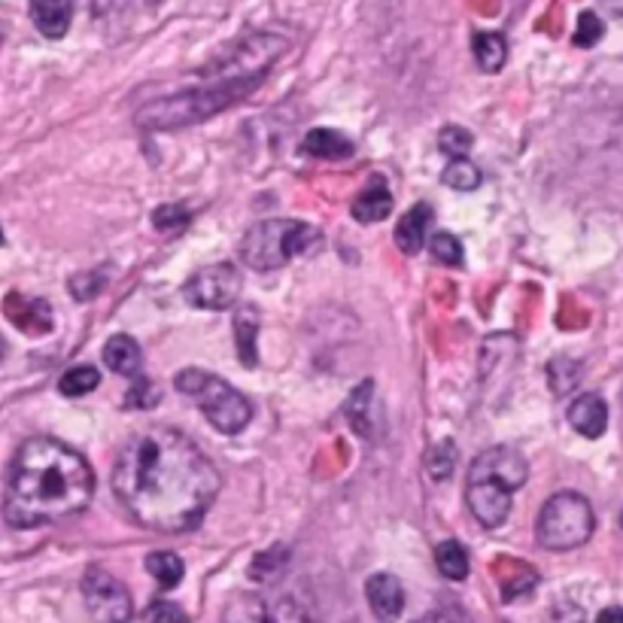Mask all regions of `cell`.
<instances>
[{"label": "cell", "instance_id": "cell-1", "mask_svg": "<svg viewBox=\"0 0 623 623\" xmlns=\"http://www.w3.org/2000/svg\"><path fill=\"white\" fill-rule=\"evenodd\" d=\"M113 493L143 530L177 535L198 527L219 493V471L177 429H146L113 462Z\"/></svg>", "mask_w": 623, "mask_h": 623}, {"label": "cell", "instance_id": "cell-2", "mask_svg": "<svg viewBox=\"0 0 623 623\" xmlns=\"http://www.w3.org/2000/svg\"><path fill=\"white\" fill-rule=\"evenodd\" d=\"M94 499V471L59 438H28L7 471L3 518L12 530H37L76 518Z\"/></svg>", "mask_w": 623, "mask_h": 623}, {"label": "cell", "instance_id": "cell-3", "mask_svg": "<svg viewBox=\"0 0 623 623\" xmlns=\"http://www.w3.org/2000/svg\"><path fill=\"white\" fill-rule=\"evenodd\" d=\"M286 52V40L277 34H249L237 43L219 68L204 71V85L159 98L137 110V125L150 131L183 129L201 119H211L216 110L247 98L268 76L270 64Z\"/></svg>", "mask_w": 623, "mask_h": 623}, {"label": "cell", "instance_id": "cell-4", "mask_svg": "<svg viewBox=\"0 0 623 623\" xmlns=\"http://www.w3.org/2000/svg\"><path fill=\"white\" fill-rule=\"evenodd\" d=\"M530 478V466L514 447L496 445L474 457L466 483V502L471 518L483 530H499L511 514V496Z\"/></svg>", "mask_w": 623, "mask_h": 623}, {"label": "cell", "instance_id": "cell-5", "mask_svg": "<svg viewBox=\"0 0 623 623\" xmlns=\"http://www.w3.org/2000/svg\"><path fill=\"white\" fill-rule=\"evenodd\" d=\"M323 244L317 225L302 219H262L241 241V259L253 270H277Z\"/></svg>", "mask_w": 623, "mask_h": 623}, {"label": "cell", "instance_id": "cell-6", "mask_svg": "<svg viewBox=\"0 0 623 623\" xmlns=\"http://www.w3.org/2000/svg\"><path fill=\"white\" fill-rule=\"evenodd\" d=\"M177 392L198 405L204 420L219 429L223 436H237L244 426L253 420V408L244 399V392H237L228 380L211 375L204 368H183L174 380Z\"/></svg>", "mask_w": 623, "mask_h": 623}, {"label": "cell", "instance_id": "cell-7", "mask_svg": "<svg viewBox=\"0 0 623 623\" xmlns=\"http://www.w3.org/2000/svg\"><path fill=\"white\" fill-rule=\"evenodd\" d=\"M593 530H596L593 508L584 496L572 490L551 496L535 520V539L544 551H575L588 544Z\"/></svg>", "mask_w": 623, "mask_h": 623}, {"label": "cell", "instance_id": "cell-8", "mask_svg": "<svg viewBox=\"0 0 623 623\" xmlns=\"http://www.w3.org/2000/svg\"><path fill=\"white\" fill-rule=\"evenodd\" d=\"M244 286L241 270L232 262H216V265H204L198 268L183 286L188 305L201 307V310H225L237 302Z\"/></svg>", "mask_w": 623, "mask_h": 623}, {"label": "cell", "instance_id": "cell-9", "mask_svg": "<svg viewBox=\"0 0 623 623\" xmlns=\"http://www.w3.org/2000/svg\"><path fill=\"white\" fill-rule=\"evenodd\" d=\"M83 600L98 623H129L134 614V602L125 584L98 565L83 575Z\"/></svg>", "mask_w": 623, "mask_h": 623}, {"label": "cell", "instance_id": "cell-10", "mask_svg": "<svg viewBox=\"0 0 623 623\" xmlns=\"http://www.w3.org/2000/svg\"><path fill=\"white\" fill-rule=\"evenodd\" d=\"M219 623H307L302 605L289 596L241 593L225 605Z\"/></svg>", "mask_w": 623, "mask_h": 623}, {"label": "cell", "instance_id": "cell-11", "mask_svg": "<svg viewBox=\"0 0 623 623\" xmlns=\"http://www.w3.org/2000/svg\"><path fill=\"white\" fill-rule=\"evenodd\" d=\"M365 600L380 623L399 621V614L405 612V588L399 578L387 572H377L365 581Z\"/></svg>", "mask_w": 623, "mask_h": 623}, {"label": "cell", "instance_id": "cell-12", "mask_svg": "<svg viewBox=\"0 0 623 623\" xmlns=\"http://www.w3.org/2000/svg\"><path fill=\"white\" fill-rule=\"evenodd\" d=\"M569 423L584 438H600L609 429V405L596 392H584L569 405Z\"/></svg>", "mask_w": 623, "mask_h": 623}, {"label": "cell", "instance_id": "cell-13", "mask_svg": "<svg viewBox=\"0 0 623 623\" xmlns=\"http://www.w3.org/2000/svg\"><path fill=\"white\" fill-rule=\"evenodd\" d=\"M31 22L49 40H61L73 22V0H31Z\"/></svg>", "mask_w": 623, "mask_h": 623}, {"label": "cell", "instance_id": "cell-14", "mask_svg": "<svg viewBox=\"0 0 623 623\" xmlns=\"http://www.w3.org/2000/svg\"><path fill=\"white\" fill-rule=\"evenodd\" d=\"M432 223V207L429 204H413L396 225V244L405 256H417L426 244V228Z\"/></svg>", "mask_w": 623, "mask_h": 623}, {"label": "cell", "instance_id": "cell-15", "mask_svg": "<svg viewBox=\"0 0 623 623\" xmlns=\"http://www.w3.org/2000/svg\"><path fill=\"white\" fill-rule=\"evenodd\" d=\"M392 213V192L384 180H375L371 186H365L354 201V219L356 223H384Z\"/></svg>", "mask_w": 623, "mask_h": 623}, {"label": "cell", "instance_id": "cell-16", "mask_svg": "<svg viewBox=\"0 0 623 623\" xmlns=\"http://www.w3.org/2000/svg\"><path fill=\"white\" fill-rule=\"evenodd\" d=\"M305 153L314 155V159H323V162H341V159H350L356 153L354 141H347L341 131L331 129H314L305 134Z\"/></svg>", "mask_w": 623, "mask_h": 623}, {"label": "cell", "instance_id": "cell-17", "mask_svg": "<svg viewBox=\"0 0 623 623\" xmlns=\"http://www.w3.org/2000/svg\"><path fill=\"white\" fill-rule=\"evenodd\" d=\"M104 362L106 368L116 371V375L134 377L143 365L141 344L134 341L131 335H113V338L104 344Z\"/></svg>", "mask_w": 623, "mask_h": 623}, {"label": "cell", "instance_id": "cell-18", "mask_svg": "<svg viewBox=\"0 0 623 623\" xmlns=\"http://www.w3.org/2000/svg\"><path fill=\"white\" fill-rule=\"evenodd\" d=\"M471 52H474V61H478L481 71L499 73L505 68L508 43L499 31H478L471 37Z\"/></svg>", "mask_w": 623, "mask_h": 623}, {"label": "cell", "instance_id": "cell-19", "mask_svg": "<svg viewBox=\"0 0 623 623\" xmlns=\"http://www.w3.org/2000/svg\"><path fill=\"white\" fill-rule=\"evenodd\" d=\"M256 331H259V314H256V307H241L235 314V341L241 365H247V368H256V362H259Z\"/></svg>", "mask_w": 623, "mask_h": 623}, {"label": "cell", "instance_id": "cell-20", "mask_svg": "<svg viewBox=\"0 0 623 623\" xmlns=\"http://www.w3.org/2000/svg\"><path fill=\"white\" fill-rule=\"evenodd\" d=\"M436 565L447 581H466V578H469V553H466V548L453 539H447L438 544Z\"/></svg>", "mask_w": 623, "mask_h": 623}, {"label": "cell", "instance_id": "cell-21", "mask_svg": "<svg viewBox=\"0 0 623 623\" xmlns=\"http://www.w3.org/2000/svg\"><path fill=\"white\" fill-rule=\"evenodd\" d=\"M146 572L159 581V588L162 590H174L180 581H183L186 565H183V560H180L177 553L155 551L146 556Z\"/></svg>", "mask_w": 623, "mask_h": 623}, {"label": "cell", "instance_id": "cell-22", "mask_svg": "<svg viewBox=\"0 0 623 623\" xmlns=\"http://www.w3.org/2000/svg\"><path fill=\"white\" fill-rule=\"evenodd\" d=\"M98 387H101V371L92 368V365H76L71 371H64L59 380L61 396H68V399L89 396V392H94Z\"/></svg>", "mask_w": 623, "mask_h": 623}, {"label": "cell", "instance_id": "cell-23", "mask_svg": "<svg viewBox=\"0 0 623 623\" xmlns=\"http://www.w3.org/2000/svg\"><path fill=\"white\" fill-rule=\"evenodd\" d=\"M441 183L457 192H471V188L481 186V171L471 165L469 159H450V165L441 174Z\"/></svg>", "mask_w": 623, "mask_h": 623}, {"label": "cell", "instance_id": "cell-24", "mask_svg": "<svg viewBox=\"0 0 623 623\" xmlns=\"http://www.w3.org/2000/svg\"><path fill=\"white\" fill-rule=\"evenodd\" d=\"M471 146H474V137H471V131L459 129V125H447L441 134H438V150L450 159H466L471 153Z\"/></svg>", "mask_w": 623, "mask_h": 623}, {"label": "cell", "instance_id": "cell-25", "mask_svg": "<svg viewBox=\"0 0 623 623\" xmlns=\"http://www.w3.org/2000/svg\"><path fill=\"white\" fill-rule=\"evenodd\" d=\"M429 249H432V256H436V262H441V265H450V268L462 265V244H459V237H453L450 232H436L432 241H429Z\"/></svg>", "mask_w": 623, "mask_h": 623}, {"label": "cell", "instance_id": "cell-26", "mask_svg": "<svg viewBox=\"0 0 623 623\" xmlns=\"http://www.w3.org/2000/svg\"><path fill=\"white\" fill-rule=\"evenodd\" d=\"M602 34H605V24H602V19L596 16V12H581L578 16V31H575V47L581 49H590L596 47L602 40Z\"/></svg>", "mask_w": 623, "mask_h": 623}, {"label": "cell", "instance_id": "cell-27", "mask_svg": "<svg viewBox=\"0 0 623 623\" xmlns=\"http://www.w3.org/2000/svg\"><path fill=\"white\" fill-rule=\"evenodd\" d=\"M153 225L159 232H171V235H177L188 225V213L186 207H180V204H162L159 211L153 213Z\"/></svg>", "mask_w": 623, "mask_h": 623}, {"label": "cell", "instance_id": "cell-28", "mask_svg": "<svg viewBox=\"0 0 623 623\" xmlns=\"http://www.w3.org/2000/svg\"><path fill=\"white\" fill-rule=\"evenodd\" d=\"M155 401H159V387H155L150 377H137V380L131 384L129 396H125V405H129L131 411H143V408H153Z\"/></svg>", "mask_w": 623, "mask_h": 623}, {"label": "cell", "instance_id": "cell-29", "mask_svg": "<svg viewBox=\"0 0 623 623\" xmlns=\"http://www.w3.org/2000/svg\"><path fill=\"white\" fill-rule=\"evenodd\" d=\"M453 462H457V457H453V445H450V441H441L438 447H432V453H429V471H432L436 481L450 478Z\"/></svg>", "mask_w": 623, "mask_h": 623}, {"label": "cell", "instance_id": "cell-30", "mask_svg": "<svg viewBox=\"0 0 623 623\" xmlns=\"http://www.w3.org/2000/svg\"><path fill=\"white\" fill-rule=\"evenodd\" d=\"M146 621L150 623H188V614L167 600H155L146 612Z\"/></svg>", "mask_w": 623, "mask_h": 623}, {"label": "cell", "instance_id": "cell-31", "mask_svg": "<svg viewBox=\"0 0 623 623\" xmlns=\"http://www.w3.org/2000/svg\"><path fill=\"white\" fill-rule=\"evenodd\" d=\"M544 623H584V612L578 609L575 602H556Z\"/></svg>", "mask_w": 623, "mask_h": 623}, {"label": "cell", "instance_id": "cell-32", "mask_svg": "<svg viewBox=\"0 0 623 623\" xmlns=\"http://www.w3.org/2000/svg\"><path fill=\"white\" fill-rule=\"evenodd\" d=\"M417 623H471V617L462 609H457V605H445V609L423 614Z\"/></svg>", "mask_w": 623, "mask_h": 623}, {"label": "cell", "instance_id": "cell-33", "mask_svg": "<svg viewBox=\"0 0 623 623\" xmlns=\"http://www.w3.org/2000/svg\"><path fill=\"white\" fill-rule=\"evenodd\" d=\"M596 623H623V609L621 605H609V609H602Z\"/></svg>", "mask_w": 623, "mask_h": 623}, {"label": "cell", "instance_id": "cell-34", "mask_svg": "<svg viewBox=\"0 0 623 623\" xmlns=\"http://www.w3.org/2000/svg\"><path fill=\"white\" fill-rule=\"evenodd\" d=\"M602 3H605L614 16H623V0H602Z\"/></svg>", "mask_w": 623, "mask_h": 623}, {"label": "cell", "instance_id": "cell-35", "mask_svg": "<svg viewBox=\"0 0 623 623\" xmlns=\"http://www.w3.org/2000/svg\"><path fill=\"white\" fill-rule=\"evenodd\" d=\"M150 3H159V0H150Z\"/></svg>", "mask_w": 623, "mask_h": 623}]
</instances>
